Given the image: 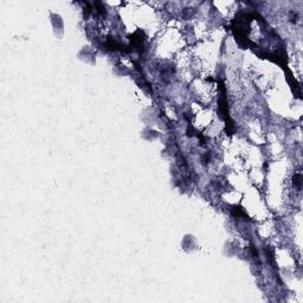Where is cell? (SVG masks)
Listing matches in <instances>:
<instances>
[{
  "mask_svg": "<svg viewBox=\"0 0 303 303\" xmlns=\"http://www.w3.org/2000/svg\"><path fill=\"white\" fill-rule=\"evenodd\" d=\"M302 176H301V174H295L294 175V185L297 187L298 189L301 188V182H302Z\"/></svg>",
  "mask_w": 303,
  "mask_h": 303,
  "instance_id": "cell-1",
  "label": "cell"
},
{
  "mask_svg": "<svg viewBox=\"0 0 303 303\" xmlns=\"http://www.w3.org/2000/svg\"><path fill=\"white\" fill-rule=\"evenodd\" d=\"M290 19H291V21L295 23V21L297 20V13H296V12H294L293 13V12H291V13H290Z\"/></svg>",
  "mask_w": 303,
  "mask_h": 303,
  "instance_id": "cell-2",
  "label": "cell"
}]
</instances>
